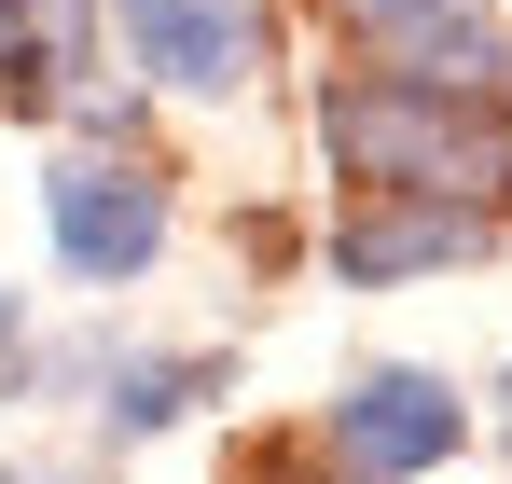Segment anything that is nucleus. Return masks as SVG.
<instances>
[{
	"mask_svg": "<svg viewBox=\"0 0 512 484\" xmlns=\"http://www.w3.org/2000/svg\"><path fill=\"white\" fill-rule=\"evenodd\" d=\"M319 139L346 180L374 194H457V208H499L512 194V111L457 70H360L319 97Z\"/></svg>",
	"mask_w": 512,
	"mask_h": 484,
	"instance_id": "1",
	"label": "nucleus"
},
{
	"mask_svg": "<svg viewBox=\"0 0 512 484\" xmlns=\"http://www.w3.org/2000/svg\"><path fill=\"white\" fill-rule=\"evenodd\" d=\"M457 443H471V415H457L443 374H360L333 402V457L360 484H416V471H443Z\"/></svg>",
	"mask_w": 512,
	"mask_h": 484,
	"instance_id": "2",
	"label": "nucleus"
},
{
	"mask_svg": "<svg viewBox=\"0 0 512 484\" xmlns=\"http://www.w3.org/2000/svg\"><path fill=\"white\" fill-rule=\"evenodd\" d=\"M42 222H56V263L70 277H139L153 249H167V194L139 180V166H56L42 180Z\"/></svg>",
	"mask_w": 512,
	"mask_h": 484,
	"instance_id": "3",
	"label": "nucleus"
},
{
	"mask_svg": "<svg viewBox=\"0 0 512 484\" xmlns=\"http://www.w3.org/2000/svg\"><path fill=\"white\" fill-rule=\"evenodd\" d=\"M125 42H139L153 83H194V97L250 83V14L236 0H125Z\"/></svg>",
	"mask_w": 512,
	"mask_h": 484,
	"instance_id": "4",
	"label": "nucleus"
},
{
	"mask_svg": "<svg viewBox=\"0 0 512 484\" xmlns=\"http://www.w3.org/2000/svg\"><path fill=\"white\" fill-rule=\"evenodd\" d=\"M471 249H485V208H457V194H416V208H374V222H346V236H333V277L388 291V277L471 263Z\"/></svg>",
	"mask_w": 512,
	"mask_h": 484,
	"instance_id": "5",
	"label": "nucleus"
},
{
	"mask_svg": "<svg viewBox=\"0 0 512 484\" xmlns=\"http://www.w3.org/2000/svg\"><path fill=\"white\" fill-rule=\"evenodd\" d=\"M346 28H360V42H388L402 70L485 83V14H471V0H346Z\"/></svg>",
	"mask_w": 512,
	"mask_h": 484,
	"instance_id": "6",
	"label": "nucleus"
},
{
	"mask_svg": "<svg viewBox=\"0 0 512 484\" xmlns=\"http://www.w3.org/2000/svg\"><path fill=\"white\" fill-rule=\"evenodd\" d=\"M194 388H208V360H139V374H125V402H111V415H125V429H167V415L194 402Z\"/></svg>",
	"mask_w": 512,
	"mask_h": 484,
	"instance_id": "7",
	"label": "nucleus"
},
{
	"mask_svg": "<svg viewBox=\"0 0 512 484\" xmlns=\"http://www.w3.org/2000/svg\"><path fill=\"white\" fill-rule=\"evenodd\" d=\"M0 56H14V0H0Z\"/></svg>",
	"mask_w": 512,
	"mask_h": 484,
	"instance_id": "8",
	"label": "nucleus"
},
{
	"mask_svg": "<svg viewBox=\"0 0 512 484\" xmlns=\"http://www.w3.org/2000/svg\"><path fill=\"white\" fill-rule=\"evenodd\" d=\"M14 484H70V471H14Z\"/></svg>",
	"mask_w": 512,
	"mask_h": 484,
	"instance_id": "9",
	"label": "nucleus"
},
{
	"mask_svg": "<svg viewBox=\"0 0 512 484\" xmlns=\"http://www.w3.org/2000/svg\"><path fill=\"white\" fill-rule=\"evenodd\" d=\"M499 443H512V388H499Z\"/></svg>",
	"mask_w": 512,
	"mask_h": 484,
	"instance_id": "10",
	"label": "nucleus"
}]
</instances>
